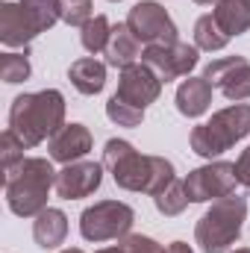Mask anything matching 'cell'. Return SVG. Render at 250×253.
I'll return each mask as SVG.
<instances>
[{"label":"cell","instance_id":"cell-1","mask_svg":"<svg viewBox=\"0 0 250 253\" xmlns=\"http://www.w3.org/2000/svg\"><path fill=\"white\" fill-rule=\"evenodd\" d=\"M103 168H109L115 186H121L126 191H144V194H153V197L177 180L174 165L165 156H141L124 138L106 141Z\"/></svg>","mask_w":250,"mask_h":253},{"label":"cell","instance_id":"cell-2","mask_svg":"<svg viewBox=\"0 0 250 253\" xmlns=\"http://www.w3.org/2000/svg\"><path fill=\"white\" fill-rule=\"evenodd\" d=\"M65 126V97L56 88L33 91V94H18L9 109V129L27 144L36 147L53 132Z\"/></svg>","mask_w":250,"mask_h":253},{"label":"cell","instance_id":"cell-3","mask_svg":"<svg viewBox=\"0 0 250 253\" xmlns=\"http://www.w3.org/2000/svg\"><path fill=\"white\" fill-rule=\"evenodd\" d=\"M3 186H6V206L21 215V218H36L47 209V191L56 186V174L50 159L42 156H27L15 168L3 171Z\"/></svg>","mask_w":250,"mask_h":253},{"label":"cell","instance_id":"cell-4","mask_svg":"<svg viewBox=\"0 0 250 253\" xmlns=\"http://www.w3.org/2000/svg\"><path fill=\"white\" fill-rule=\"evenodd\" d=\"M62 21V0H24L0 3V42L6 47H24Z\"/></svg>","mask_w":250,"mask_h":253},{"label":"cell","instance_id":"cell-5","mask_svg":"<svg viewBox=\"0 0 250 253\" xmlns=\"http://www.w3.org/2000/svg\"><path fill=\"white\" fill-rule=\"evenodd\" d=\"M248 218V200L239 194L215 200L194 227V242L203 253H227L242 236Z\"/></svg>","mask_w":250,"mask_h":253},{"label":"cell","instance_id":"cell-6","mask_svg":"<svg viewBox=\"0 0 250 253\" xmlns=\"http://www.w3.org/2000/svg\"><path fill=\"white\" fill-rule=\"evenodd\" d=\"M250 135V106L233 103L212 115V121L197 124L191 129V150L203 159H215L224 150H230L236 141Z\"/></svg>","mask_w":250,"mask_h":253},{"label":"cell","instance_id":"cell-7","mask_svg":"<svg viewBox=\"0 0 250 253\" xmlns=\"http://www.w3.org/2000/svg\"><path fill=\"white\" fill-rule=\"evenodd\" d=\"M135 212L121 200H100L80 215V233L85 242H109L129 236Z\"/></svg>","mask_w":250,"mask_h":253},{"label":"cell","instance_id":"cell-8","mask_svg":"<svg viewBox=\"0 0 250 253\" xmlns=\"http://www.w3.org/2000/svg\"><path fill=\"white\" fill-rule=\"evenodd\" d=\"M126 27L132 30V36L144 44H174L177 42V24L171 21L168 9L156 0H141L129 9L126 15Z\"/></svg>","mask_w":250,"mask_h":253},{"label":"cell","instance_id":"cell-9","mask_svg":"<svg viewBox=\"0 0 250 253\" xmlns=\"http://www.w3.org/2000/svg\"><path fill=\"white\" fill-rule=\"evenodd\" d=\"M186 183V194L191 203H206V200H221L236 194V162H209L203 168L188 171Z\"/></svg>","mask_w":250,"mask_h":253},{"label":"cell","instance_id":"cell-10","mask_svg":"<svg viewBox=\"0 0 250 253\" xmlns=\"http://www.w3.org/2000/svg\"><path fill=\"white\" fill-rule=\"evenodd\" d=\"M197 59H200V56H197V47H191L186 42L153 44V47H144V53H141V62L147 65V68H153L162 83L188 77L191 68L197 65Z\"/></svg>","mask_w":250,"mask_h":253},{"label":"cell","instance_id":"cell-11","mask_svg":"<svg viewBox=\"0 0 250 253\" xmlns=\"http://www.w3.org/2000/svg\"><path fill=\"white\" fill-rule=\"evenodd\" d=\"M203 77L218 88L227 100H248L250 97V62L245 56H224L206 65Z\"/></svg>","mask_w":250,"mask_h":253},{"label":"cell","instance_id":"cell-12","mask_svg":"<svg viewBox=\"0 0 250 253\" xmlns=\"http://www.w3.org/2000/svg\"><path fill=\"white\" fill-rule=\"evenodd\" d=\"M121 100L126 103H132V106H138V109H147L150 103H156L159 100V94H162V80H159V74L153 71V68H147L144 62H135L124 68L121 71V77H118V91H115Z\"/></svg>","mask_w":250,"mask_h":253},{"label":"cell","instance_id":"cell-13","mask_svg":"<svg viewBox=\"0 0 250 253\" xmlns=\"http://www.w3.org/2000/svg\"><path fill=\"white\" fill-rule=\"evenodd\" d=\"M103 183V165L97 162H71L65 165L62 171L56 174V194L62 200H80V197H88L100 189Z\"/></svg>","mask_w":250,"mask_h":253},{"label":"cell","instance_id":"cell-14","mask_svg":"<svg viewBox=\"0 0 250 253\" xmlns=\"http://www.w3.org/2000/svg\"><path fill=\"white\" fill-rule=\"evenodd\" d=\"M47 150H50L53 162H62V165L80 162L91 150V132H88V126H83V124H65L59 132L50 135Z\"/></svg>","mask_w":250,"mask_h":253},{"label":"cell","instance_id":"cell-15","mask_svg":"<svg viewBox=\"0 0 250 253\" xmlns=\"http://www.w3.org/2000/svg\"><path fill=\"white\" fill-rule=\"evenodd\" d=\"M212 103V83L206 77H188L177 88V109L186 118H200Z\"/></svg>","mask_w":250,"mask_h":253},{"label":"cell","instance_id":"cell-16","mask_svg":"<svg viewBox=\"0 0 250 253\" xmlns=\"http://www.w3.org/2000/svg\"><path fill=\"white\" fill-rule=\"evenodd\" d=\"M106 65H112V68H129V65H135V59L141 56V42L132 36V30L126 27V24H118V27H112V36H109V44H106Z\"/></svg>","mask_w":250,"mask_h":253},{"label":"cell","instance_id":"cell-17","mask_svg":"<svg viewBox=\"0 0 250 253\" xmlns=\"http://www.w3.org/2000/svg\"><path fill=\"white\" fill-rule=\"evenodd\" d=\"M68 236V215L62 209H53L47 206L42 215H36V224H33V239L39 248L50 251V248H59Z\"/></svg>","mask_w":250,"mask_h":253},{"label":"cell","instance_id":"cell-18","mask_svg":"<svg viewBox=\"0 0 250 253\" xmlns=\"http://www.w3.org/2000/svg\"><path fill=\"white\" fill-rule=\"evenodd\" d=\"M68 80L74 83V88L85 97H94L103 91L106 85V65L97 59H77L68 68Z\"/></svg>","mask_w":250,"mask_h":253},{"label":"cell","instance_id":"cell-19","mask_svg":"<svg viewBox=\"0 0 250 253\" xmlns=\"http://www.w3.org/2000/svg\"><path fill=\"white\" fill-rule=\"evenodd\" d=\"M212 15L230 39L250 30V0H218Z\"/></svg>","mask_w":250,"mask_h":253},{"label":"cell","instance_id":"cell-20","mask_svg":"<svg viewBox=\"0 0 250 253\" xmlns=\"http://www.w3.org/2000/svg\"><path fill=\"white\" fill-rule=\"evenodd\" d=\"M230 42V36L221 30V24L215 21V15H200L197 24H194V47L197 50H206V53H215V50H224Z\"/></svg>","mask_w":250,"mask_h":253},{"label":"cell","instance_id":"cell-21","mask_svg":"<svg viewBox=\"0 0 250 253\" xmlns=\"http://www.w3.org/2000/svg\"><path fill=\"white\" fill-rule=\"evenodd\" d=\"M109 36H112V24H109V18L106 15H94L85 27H83V33H80V42H83V47L88 50V53H103L106 50V44H109Z\"/></svg>","mask_w":250,"mask_h":253},{"label":"cell","instance_id":"cell-22","mask_svg":"<svg viewBox=\"0 0 250 253\" xmlns=\"http://www.w3.org/2000/svg\"><path fill=\"white\" fill-rule=\"evenodd\" d=\"M153 203H156V209H159L162 215H168V218L180 215L188 203H191V200H188V194H186V183L174 180L171 186H165V189L153 197Z\"/></svg>","mask_w":250,"mask_h":253},{"label":"cell","instance_id":"cell-23","mask_svg":"<svg viewBox=\"0 0 250 253\" xmlns=\"http://www.w3.org/2000/svg\"><path fill=\"white\" fill-rule=\"evenodd\" d=\"M30 53H3L0 56V80L15 85V83H24L30 77Z\"/></svg>","mask_w":250,"mask_h":253},{"label":"cell","instance_id":"cell-24","mask_svg":"<svg viewBox=\"0 0 250 253\" xmlns=\"http://www.w3.org/2000/svg\"><path fill=\"white\" fill-rule=\"evenodd\" d=\"M106 115H109L112 124H118V126H138L141 121H144V109H138V106H132V103L121 100L118 94L109 97V103H106Z\"/></svg>","mask_w":250,"mask_h":253},{"label":"cell","instance_id":"cell-25","mask_svg":"<svg viewBox=\"0 0 250 253\" xmlns=\"http://www.w3.org/2000/svg\"><path fill=\"white\" fill-rule=\"evenodd\" d=\"M24 141L12 132V129H6L3 135H0V162H3V171H9V168H15L21 159H27L24 156Z\"/></svg>","mask_w":250,"mask_h":253},{"label":"cell","instance_id":"cell-26","mask_svg":"<svg viewBox=\"0 0 250 253\" xmlns=\"http://www.w3.org/2000/svg\"><path fill=\"white\" fill-rule=\"evenodd\" d=\"M94 18V6L91 0H62V21L71 27H85Z\"/></svg>","mask_w":250,"mask_h":253},{"label":"cell","instance_id":"cell-27","mask_svg":"<svg viewBox=\"0 0 250 253\" xmlns=\"http://www.w3.org/2000/svg\"><path fill=\"white\" fill-rule=\"evenodd\" d=\"M118 245L124 248L126 253H165V248L159 245V242H153L150 236H124V239H118Z\"/></svg>","mask_w":250,"mask_h":253},{"label":"cell","instance_id":"cell-28","mask_svg":"<svg viewBox=\"0 0 250 253\" xmlns=\"http://www.w3.org/2000/svg\"><path fill=\"white\" fill-rule=\"evenodd\" d=\"M236 177H239L242 186L250 189V147L242 150V156H239V162H236Z\"/></svg>","mask_w":250,"mask_h":253},{"label":"cell","instance_id":"cell-29","mask_svg":"<svg viewBox=\"0 0 250 253\" xmlns=\"http://www.w3.org/2000/svg\"><path fill=\"white\" fill-rule=\"evenodd\" d=\"M165 253H194V251L188 248L186 242H174V245H168V251Z\"/></svg>","mask_w":250,"mask_h":253},{"label":"cell","instance_id":"cell-30","mask_svg":"<svg viewBox=\"0 0 250 253\" xmlns=\"http://www.w3.org/2000/svg\"><path fill=\"white\" fill-rule=\"evenodd\" d=\"M97 253H126L121 245H115V248H103V251H97Z\"/></svg>","mask_w":250,"mask_h":253},{"label":"cell","instance_id":"cell-31","mask_svg":"<svg viewBox=\"0 0 250 253\" xmlns=\"http://www.w3.org/2000/svg\"><path fill=\"white\" fill-rule=\"evenodd\" d=\"M194 3H200V6H209V3H218V0H194Z\"/></svg>","mask_w":250,"mask_h":253},{"label":"cell","instance_id":"cell-32","mask_svg":"<svg viewBox=\"0 0 250 253\" xmlns=\"http://www.w3.org/2000/svg\"><path fill=\"white\" fill-rule=\"evenodd\" d=\"M62 253H83L80 248H68V251H62Z\"/></svg>","mask_w":250,"mask_h":253},{"label":"cell","instance_id":"cell-33","mask_svg":"<svg viewBox=\"0 0 250 253\" xmlns=\"http://www.w3.org/2000/svg\"><path fill=\"white\" fill-rule=\"evenodd\" d=\"M236 253H250V248H239V251H236Z\"/></svg>","mask_w":250,"mask_h":253},{"label":"cell","instance_id":"cell-34","mask_svg":"<svg viewBox=\"0 0 250 253\" xmlns=\"http://www.w3.org/2000/svg\"><path fill=\"white\" fill-rule=\"evenodd\" d=\"M112 3H118V0H112Z\"/></svg>","mask_w":250,"mask_h":253}]
</instances>
